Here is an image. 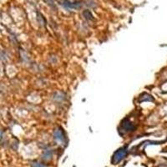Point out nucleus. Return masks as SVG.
<instances>
[{
  "instance_id": "f257e3e1",
  "label": "nucleus",
  "mask_w": 167,
  "mask_h": 167,
  "mask_svg": "<svg viewBox=\"0 0 167 167\" xmlns=\"http://www.w3.org/2000/svg\"><path fill=\"white\" fill-rule=\"evenodd\" d=\"M135 129H136V126L134 125L132 122L128 118H125L121 121L120 125L119 127V131L120 132L123 131L124 134H126L127 132L135 130Z\"/></svg>"
},
{
  "instance_id": "f03ea898",
  "label": "nucleus",
  "mask_w": 167,
  "mask_h": 167,
  "mask_svg": "<svg viewBox=\"0 0 167 167\" xmlns=\"http://www.w3.org/2000/svg\"><path fill=\"white\" fill-rule=\"evenodd\" d=\"M127 155V149L126 147H122L118 150H116L112 157V163L113 164H117L120 162Z\"/></svg>"
},
{
  "instance_id": "20e7f679",
  "label": "nucleus",
  "mask_w": 167,
  "mask_h": 167,
  "mask_svg": "<svg viewBox=\"0 0 167 167\" xmlns=\"http://www.w3.org/2000/svg\"><path fill=\"white\" fill-rule=\"evenodd\" d=\"M34 166L35 167H46V166H44L43 165L40 164V163H37V162L34 164Z\"/></svg>"
},
{
  "instance_id": "7ed1b4c3",
  "label": "nucleus",
  "mask_w": 167,
  "mask_h": 167,
  "mask_svg": "<svg viewBox=\"0 0 167 167\" xmlns=\"http://www.w3.org/2000/svg\"><path fill=\"white\" fill-rule=\"evenodd\" d=\"M55 139L59 141H62L63 142L64 141V139H65V136H64V132H63V130L62 128H58L56 129L55 131Z\"/></svg>"
}]
</instances>
